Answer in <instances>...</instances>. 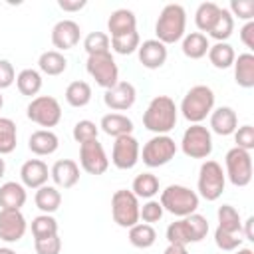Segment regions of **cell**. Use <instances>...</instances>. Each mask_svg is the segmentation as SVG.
<instances>
[{
  "mask_svg": "<svg viewBox=\"0 0 254 254\" xmlns=\"http://www.w3.org/2000/svg\"><path fill=\"white\" fill-rule=\"evenodd\" d=\"M187 28V12L181 4H167L163 6L157 22H155V34L161 44H175L185 38Z\"/></svg>",
  "mask_w": 254,
  "mask_h": 254,
  "instance_id": "2",
  "label": "cell"
},
{
  "mask_svg": "<svg viewBox=\"0 0 254 254\" xmlns=\"http://www.w3.org/2000/svg\"><path fill=\"white\" fill-rule=\"evenodd\" d=\"M240 40H242V44H244L248 50H254V20L246 22V24L240 28Z\"/></svg>",
  "mask_w": 254,
  "mask_h": 254,
  "instance_id": "50",
  "label": "cell"
},
{
  "mask_svg": "<svg viewBox=\"0 0 254 254\" xmlns=\"http://www.w3.org/2000/svg\"><path fill=\"white\" fill-rule=\"evenodd\" d=\"M139 198L127 190V189H119L113 192L111 196V216L113 222L121 228H131L139 222Z\"/></svg>",
  "mask_w": 254,
  "mask_h": 254,
  "instance_id": "5",
  "label": "cell"
},
{
  "mask_svg": "<svg viewBox=\"0 0 254 254\" xmlns=\"http://www.w3.org/2000/svg\"><path fill=\"white\" fill-rule=\"evenodd\" d=\"M131 192L137 198H147L149 200L159 192V179L153 173H141V175H137L133 179Z\"/></svg>",
  "mask_w": 254,
  "mask_h": 254,
  "instance_id": "32",
  "label": "cell"
},
{
  "mask_svg": "<svg viewBox=\"0 0 254 254\" xmlns=\"http://www.w3.org/2000/svg\"><path fill=\"white\" fill-rule=\"evenodd\" d=\"M26 187L16 181L0 185V210H20L26 204Z\"/></svg>",
  "mask_w": 254,
  "mask_h": 254,
  "instance_id": "21",
  "label": "cell"
},
{
  "mask_svg": "<svg viewBox=\"0 0 254 254\" xmlns=\"http://www.w3.org/2000/svg\"><path fill=\"white\" fill-rule=\"evenodd\" d=\"M137 56H139V62L143 64V67L159 69L167 62L169 54H167V46L161 44L159 40H145L143 44H139Z\"/></svg>",
  "mask_w": 254,
  "mask_h": 254,
  "instance_id": "17",
  "label": "cell"
},
{
  "mask_svg": "<svg viewBox=\"0 0 254 254\" xmlns=\"http://www.w3.org/2000/svg\"><path fill=\"white\" fill-rule=\"evenodd\" d=\"M226 177L234 187H246L252 181V157L248 151L232 147L224 157Z\"/></svg>",
  "mask_w": 254,
  "mask_h": 254,
  "instance_id": "11",
  "label": "cell"
},
{
  "mask_svg": "<svg viewBox=\"0 0 254 254\" xmlns=\"http://www.w3.org/2000/svg\"><path fill=\"white\" fill-rule=\"evenodd\" d=\"M34 202H36V206H38L44 214H52V212H56V210L60 208V204H62V192L58 190V187L44 185V187L36 189Z\"/></svg>",
  "mask_w": 254,
  "mask_h": 254,
  "instance_id": "26",
  "label": "cell"
},
{
  "mask_svg": "<svg viewBox=\"0 0 254 254\" xmlns=\"http://www.w3.org/2000/svg\"><path fill=\"white\" fill-rule=\"evenodd\" d=\"M252 224H254V216L246 218V222H244V226H242V238H246V240H254V234H252Z\"/></svg>",
  "mask_w": 254,
  "mask_h": 254,
  "instance_id": "52",
  "label": "cell"
},
{
  "mask_svg": "<svg viewBox=\"0 0 254 254\" xmlns=\"http://www.w3.org/2000/svg\"><path fill=\"white\" fill-rule=\"evenodd\" d=\"M2 105H4V95H2V91H0V109H2Z\"/></svg>",
  "mask_w": 254,
  "mask_h": 254,
  "instance_id": "57",
  "label": "cell"
},
{
  "mask_svg": "<svg viewBox=\"0 0 254 254\" xmlns=\"http://www.w3.org/2000/svg\"><path fill=\"white\" fill-rule=\"evenodd\" d=\"M163 254H189V252H187V246H181V244H169V246L165 248Z\"/></svg>",
  "mask_w": 254,
  "mask_h": 254,
  "instance_id": "53",
  "label": "cell"
},
{
  "mask_svg": "<svg viewBox=\"0 0 254 254\" xmlns=\"http://www.w3.org/2000/svg\"><path fill=\"white\" fill-rule=\"evenodd\" d=\"M161 206L163 210L175 214V216H189L196 212L198 208V194L190 190L185 185H169L165 190H161Z\"/></svg>",
  "mask_w": 254,
  "mask_h": 254,
  "instance_id": "4",
  "label": "cell"
},
{
  "mask_svg": "<svg viewBox=\"0 0 254 254\" xmlns=\"http://www.w3.org/2000/svg\"><path fill=\"white\" fill-rule=\"evenodd\" d=\"M16 87L22 95H38V91L42 89V75L38 69H32V67H26L22 69L18 75H16Z\"/></svg>",
  "mask_w": 254,
  "mask_h": 254,
  "instance_id": "31",
  "label": "cell"
},
{
  "mask_svg": "<svg viewBox=\"0 0 254 254\" xmlns=\"http://www.w3.org/2000/svg\"><path fill=\"white\" fill-rule=\"evenodd\" d=\"M185 220H187V224H189L192 242H200L202 238H206V234H208V220H206L202 214L192 212V214L185 216Z\"/></svg>",
  "mask_w": 254,
  "mask_h": 254,
  "instance_id": "43",
  "label": "cell"
},
{
  "mask_svg": "<svg viewBox=\"0 0 254 254\" xmlns=\"http://www.w3.org/2000/svg\"><path fill=\"white\" fill-rule=\"evenodd\" d=\"M79 165L89 175H103L109 169V159L97 139L79 145Z\"/></svg>",
  "mask_w": 254,
  "mask_h": 254,
  "instance_id": "13",
  "label": "cell"
},
{
  "mask_svg": "<svg viewBox=\"0 0 254 254\" xmlns=\"http://www.w3.org/2000/svg\"><path fill=\"white\" fill-rule=\"evenodd\" d=\"M238 127V117H236V111L228 105H222V107H216L210 111V129L212 133L216 135H232Z\"/></svg>",
  "mask_w": 254,
  "mask_h": 254,
  "instance_id": "20",
  "label": "cell"
},
{
  "mask_svg": "<svg viewBox=\"0 0 254 254\" xmlns=\"http://www.w3.org/2000/svg\"><path fill=\"white\" fill-rule=\"evenodd\" d=\"M141 44V38H139V32H129V34H123V36H115V38H109V46L115 54H121V56H129L133 52H137Z\"/></svg>",
  "mask_w": 254,
  "mask_h": 254,
  "instance_id": "38",
  "label": "cell"
},
{
  "mask_svg": "<svg viewBox=\"0 0 254 254\" xmlns=\"http://www.w3.org/2000/svg\"><path fill=\"white\" fill-rule=\"evenodd\" d=\"M4 173H6V163H4V159L0 157V179L4 177Z\"/></svg>",
  "mask_w": 254,
  "mask_h": 254,
  "instance_id": "56",
  "label": "cell"
},
{
  "mask_svg": "<svg viewBox=\"0 0 254 254\" xmlns=\"http://www.w3.org/2000/svg\"><path fill=\"white\" fill-rule=\"evenodd\" d=\"M107 30L111 32V38L115 36H123V34H129V32H135L137 30V18L131 10L127 8H117L111 12L109 20H107Z\"/></svg>",
  "mask_w": 254,
  "mask_h": 254,
  "instance_id": "23",
  "label": "cell"
},
{
  "mask_svg": "<svg viewBox=\"0 0 254 254\" xmlns=\"http://www.w3.org/2000/svg\"><path fill=\"white\" fill-rule=\"evenodd\" d=\"M79 36H81L79 24L75 20H69V18L60 20L52 28V44H54V48H58V52H65V50L75 48L79 42Z\"/></svg>",
  "mask_w": 254,
  "mask_h": 254,
  "instance_id": "16",
  "label": "cell"
},
{
  "mask_svg": "<svg viewBox=\"0 0 254 254\" xmlns=\"http://www.w3.org/2000/svg\"><path fill=\"white\" fill-rule=\"evenodd\" d=\"M177 105L169 95H157L143 113V127L155 135H167L177 125Z\"/></svg>",
  "mask_w": 254,
  "mask_h": 254,
  "instance_id": "1",
  "label": "cell"
},
{
  "mask_svg": "<svg viewBox=\"0 0 254 254\" xmlns=\"http://www.w3.org/2000/svg\"><path fill=\"white\" fill-rule=\"evenodd\" d=\"M26 115L32 123L50 129L62 121V105L52 95H38L28 103Z\"/></svg>",
  "mask_w": 254,
  "mask_h": 254,
  "instance_id": "7",
  "label": "cell"
},
{
  "mask_svg": "<svg viewBox=\"0 0 254 254\" xmlns=\"http://www.w3.org/2000/svg\"><path fill=\"white\" fill-rule=\"evenodd\" d=\"M167 240L169 244H181V246H187L192 242V236H190V230H189V224L185 218L181 220H175L167 226Z\"/></svg>",
  "mask_w": 254,
  "mask_h": 254,
  "instance_id": "40",
  "label": "cell"
},
{
  "mask_svg": "<svg viewBox=\"0 0 254 254\" xmlns=\"http://www.w3.org/2000/svg\"><path fill=\"white\" fill-rule=\"evenodd\" d=\"M50 169L42 159H28L20 167V179L26 189H40L48 183Z\"/></svg>",
  "mask_w": 254,
  "mask_h": 254,
  "instance_id": "18",
  "label": "cell"
},
{
  "mask_svg": "<svg viewBox=\"0 0 254 254\" xmlns=\"http://www.w3.org/2000/svg\"><path fill=\"white\" fill-rule=\"evenodd\" d=\"M141 155V147L139 141L133 135H121L115 139L113 149H111V163L121 169V171H129L137 165Z\"/></svg>",
  "mask_w": 254,
  "mask_h": 254,
  "instance_id": "12",
  "label": "cell"
},
{
  "mask_svg": "<svg viewBox=\"0 0 254 254\" xmlns=\"http://www.w3.org/2000/svg\"><path fill=\"white\" fill-rule=\"evenodd\" d=\"M212 109H214V91L202 83L192 85L181 101V113L190 125L204 121Z\"/></svg>",
  "mask_w": 254,
  "mask_h": 254,
  "instance_id": "3",
  "label": "cell"
},
{
  "mask_svg": "<svg viewBox=\"0 0 254 254\" xmlns=\"http://www.w3.org/2000/svg\"><path fill=\"white\" fill-rule=\"evenodd\" d=\"M0 254H16L12 248H8V246H0Z\"/></svg>",
  "mask_w": 254,
  "mask_h": 254,
  "instance_id": "55",
  "label": "cell"
},
{
  "mask_svg": "<svg viewBox=\"0 0 254 254\" xmlns=\"http://www.w3.org/2000/svg\"><path fill=\"white\" fill-rule=\"evenodd\" d=\"M157 240V232L153 228V224L147 222H137L135 226L129 228V242L135 248H151Z\"/></svg>",
  "mask_w": 254,
  "mask_h": 254,
  "instance_id": "34",
  "label": "cell"
},
{
  "mask_svg": "<svg viewBox=\"0 0 254 254\" xmlns=\"http://www.w3.org/2000/svg\"><path fill=\"white\" fill-rule=\"evenodd\" d=\"M16 81V71L14 65L8 60H0V91L10 87Z\"/></svg>",
  "mask_w": 254,
  "mask_h": 254,
  "instance_id": "49",
  "label": "cell"
},
{
  "mask_svg": "<svg viewBox=\"0 0 254 254\" xmlns=\"http://www.w3.org/2000/svg\"><path fill=\"white\" fill-rule=\"evenodd\" d=\"M16 123L10 117H0V157L16 149Z\"/></svg>",
  "mask_w": 254,
  "mask_h": 254,
  "instance_id": "37",
  "label": "cell"
},
{
  "mask_svg": "<svg viewBox=\"0 0 254 254\" xmlns=\"http://www.w3.org/2000/svg\"><path fill=\"white\" fill-rule=\"evenodd\" d=\"M206 56H208L210 64H212L214 67H218V69L230 67V65L234 64V60H236L234 48H232L228 42H216L214 46L208 48V54H206Z\"/></svg>",
  "mask_w": 254,
  "mask_h": 254,
  "instance_id": "30",
  "label": "cell"
},
{
  "mask_svg": "<svg viewBox=\"0 0 254 254\" xmlns=\"http://www.w3.org/2000/svg\"><path fill=\"white\" fill-rule=\"evenodd\" d=\"M38 67H40V71L46 73V75H60V73L65 71L67 60H65V56H64L62 52H58V50H48V52H44V54L38 58Z\"/></svg>",
  "mask_w": 254,
  "mask_h": 254,
  "instance_id": "28",
  "label": "cell"
},
{
  "mask_svg": "<svg viewBox=\"0 0 254 254\" xmlns=\"http://www.w3.org/2000/svg\"><path fill=\"white\" fill-rule=\"evenodd\" d=\"M97 133H99V127L93 123V121H89V119H81V121H77L75 125H73V139L81 145V143H87V141H93V139H97Z\"/></svg>",
  "mask_w": 254,
  "mask_h": 254,
  "instance_id": "42",
  "label": "cell"
},
{
  "mask_svg": "<svg viewBox=\"0 0 254 254\" xmlns=\"http://www.w3.org/2000/svg\"><path fill=\"white\" fill-rule=\"evenodd\" d=\"M50 177L60 189H71L79 181V165L71 159H60L52 165Z\"/></svg>",
  "mask_w": 254,
  "mask_h": 254,
  "instance_id": "19",
  "label": "cell"
},
{
  "mask_svg": "<svg viewBox=\"0 0 254 254\" xmlns=\"http://www.w3.org/2000/svg\"><path fill=\"white\" fill-rule=\"evenodd\" d=\"M228 12L232 14V18L238 16L240 20L250 22L254 18V2L252 0H232Z\"/></svg>",
  "mask_w": 254,
  "mask_h": 254,
  "instance_id": "47",
  "label": "cell"
},
{
  "mask_svg": "<svg viewBox=\"0 0 254 254\" xmlns=\"http://www.w3.org/2000/svg\"><path fill=\"white\" fill-rule=\"evenodd\" d=\"M242 240H244L242 234L224 232V230H220V228L214 230V242H216V246H218L220 250H224V252H234L236 248H240Z\"/></svg>",
  "mask_w": 254,
  "mask_h": 254,
  "instance_id": "44",
  "label": "cell"
},
{
  "mask_svg": "<svg viewBox=\"0 0 254 254\" xmlns=\"http://www.w3.org/2000/svg\"><path fill=\"white\" fill-rule=\"evenodd\" d=\"M208 48H210L208 38H206L204 34H200V32H190V34H187V36L183 38V46H181L183 54H185L187 58H190V60H200V58H204V56L208 54Z\"/></svg>",
  "mask_w": 254,
  "mask_h": 254,
  "instance_id": "27",
  "label": "cell"
},
{
  "mask_svg": "<svg viewBox=\"0 0 254 254\" xmlns=\"http://www.w3.org/2000/svg\"><path fill=\"white\" fill-rule=\"evenodd\" d=\"M218 14H220V6L214 4V2H202L196 8V12H194V24L200 30V34L202 32H210V28L214 26Z\"/></svg>",
  "mask_w": 254,
  "mask_h": 254,
  "instance_id": "35",
  "label": "cell"
},
{
  "mask_svg": "<svg viewBox=\"0 0 254 254\" xmlns=\"http://www.w3.org/2000/svg\"><path fill=\"white\" fill-rule=\"evenodd\" d=\"M177 155V143L173 137L169 135H155L151 137L145 145H143V151H141V159L147 167L155 169V167H163L167 165L171 159H175Z\"/></svg>",
  "mask_w": 254,
  "mask_h": 254,
  "instance_id": "9",
  "label": "cell"
},
{
  "mask_svg": "<svg viewBox=\"0 0 254 254\" xmlns=\"http://www.w3.org/2000/svg\"><path fill=\"white\" fill-rule=\"evenodd\" d=\"M65 101L71 107H85L91 101V85L87 81H71L65 87Z\"/></svg>",
  "mask_w": 254,
  "mask_h": 254,
  "instance_id": "33",
  "label": "cell"
},
{
  "mask_svg": "<svg viewBox=\"0 0 254 254\" xmlns=\"http://www.w3.org/2000/svg\"><path fill=\"white\" fill-rule=\"evenodd\" d=\"M232 32H234V18L226 8H220V14H218L214 26L210 28L208 36L214 38L216 42H226L232 36Z\"/></svg>",
  "mask_w": 254,
  "mask_h": 254,
  "instance_id": "36",
  "label": "cell"
},
{
  "mask_svg": "<svg viewBox=\"0 0 254 254\" xmlns=\"http://www.w3.org/2000/svg\"><path fill=\"white\" fill-rule=\"evenodd\" d=\"M109 36L105 32H89L83 38V50L87 52V56H95V54H105L109 52Z\"/></svg>",
  "mask_w": 254,
  "mask_h": 254,
  "instance_id": "41",
  "label": "cell"
},
{
  "mask_svg": "<svg viewBox=\"0 0 254 254\" xmlns=\"http://www.w3.org/2000/svg\"><path fill=\"white\" fill-rule=\"evenodd\" d=\"M163 212H165V210H163L161 202L149 198V200L139 208V218H143V222H147V224H153V222H159V220L163 218Z\"/></svg>",
  "mask_w": 254,
  "mask_h": 254,
  "instance_id": "45",
  "label": "cell"
},
{
  "mask_svg": "<svg viewBox=\"0 0 254 254\" xmlns=\"http://www.w3.org/2000/svg\"><path fill=\"white\" fill-rule=\"evenodd\" d=\"M34 248H36V254H60L62 252V238L56 234L50 238L34 240Z\"/></svg>",
  "mask_w": 254,
  "mask_h": 254,
  "instance_id": "48",
  "label": "cell"
},
{
  "mask_svg": "<svg viewBox=\"0 0 254 254\" xmlns=\"http://www.w3.org/2000/svg\"><path fill=\"white\" fill-rule=\"evenodd\" d=\"M216 218H218V226L224 232H232V234H242V220H240V212L232 206V204H222L216 210Z\"/></svg>",
  "mask_w": 254,
  "mask_h": 254,
  "instance_id": "29",
  "label": "cell"
},
{
  "mask_svg": "<svg viewBox=\"0 0 254 254\" xmlns=\"http://www.w3.org/2000/svg\"><path fill=\"white\" fill-rule=\"evenodd\" d=\"M181 149L190 159H206L212 153V135H210V131L200 123H194V125L187 127L185 133H183V139H181Z\"/></svg>",
  "mask_w": 254,
  "mask_h": 254,
  "instance_id": "8",
  "label": "cell"
},
{
  "mask_svg": "<svg viewBox=\"0 0 254 254\" xmlns=\"http://www.w3.org/2000/svg\"><path fill=\"white\" fill-rule=\"evenodd\" d=\"M234 254H254V250L252 248H236Z\"/></svg>",
  "mask_w": 254,
  "mask_h": 254,
  "instance_id": "54",
  "label": "cell"
},
{
  "mask_svg": "<svg viewBox=\"0 0 254 254\" xmlns=\"http://www.w3.org/2000/svg\"><path fill=\"white\" fill-rule=\"evenodd\" d=\"M58 147H60V139H58V135H56L54 131H50V129H38V131H34V133L30 135V139H28V149H30L34 155H38V157L52 155V153L58 151Z\"/></svg>",
  "mask_w": 254,
  "mask_h": 254,
  "instance_id": "22",
  "label": "cell"
},
{
  "mask_svg": "<svg viewBox=\"0 0 254 254\" xmlns=\"http://www.w3.org/2000/svg\"><path fill=\"white\" fill-rule=\"evenodd\" d=\"M234 79L240 87L250 89L254 87V54L252 52H244L238 54V58L234 60Z\"/></svg>",
  "mask_w": 254,
  "mask_h": 254,
  "instance_id": "25",
  "label": "cell"
},
{
  "mask_svg": "<svg viewBox=\"0 0 254 254\" xmlns=\"http://www.w3.org/2000/svg\"><path fill=\"white\" fill-rule=\"evenodd\" d=\"M135 99H137V91H135V85L129 81H117L113 87L105 89V95H103V103L111 111H127L133 107Z\"/></svg>",
  "mask_w": 254,
  "mask_h": 254,
  "instance_id": "14",
  "label": "cell"
},
{
  "mask_svg": "<svg viewBox=\"0 0 254 254\" xmlns=\"http://www.w3.org/2000/svg\"><path fill=\"white\" fill-rule=\"evenodd\" d=\"M99 127L105 135L109 137H121V135H131L133 133V121L123 115V113H107L101 117Z\"/></svg>",
  "mask_w": 254,
  "mask_h": 254,
  "instance_id": "24",
  "label": "cell"
},
{
  "mask_svg": "<svg viewBox=\"0 0 254 254\" xmlns=\"http://www.w3.org/2000/svg\"><path fill=\"white\" fill-rule=\"evenodd\" d=\"M58 234V220L52 214H40L32 220V236L34 240L50 238Z\"/></svg>",
  "mask_w": 254,
  "mask_h": 254,
  "instance_id": "39",
  "label": "cell"
},
{
  "mask_svg": "<svg viewBox=\"0 0 254 254\" xmlns=\"http://www.w3.org/2000/svg\"><path fill=\"white\" fill-rule=\"evenodd\" d=\"M85 0H58V6L64 12H79L81 8H85Z\"/></svg>",
  "mask_w": 254,
  "mask_h": 254,
  "instance_id": "51",
  "label": "cell"
},
{
  "mask_svg": "<svg viewBox=\"0 0 254 254\" xmlns=\"http://www.w3.org/2000/svg\"><path fill=\"white\" fill-rule=\"evenodd\" d=\"M85 69L95 79V83L103 89H109L119 81V69H117V64H115L111 52L87 56Z\"/></svg>",
  "mask_w": 254,
  "mask_h": 254,
  "instance_id": "10",
  "label": "cell"
},
{
  "mask_svg": "<svg viewBox=\"0 0 254 254\" xmlns=\"http://www.w3.org/2000/svg\"><path fill=\"white\" fill-rule=\"evenodd\" d=\"M28 222L20 210H0V240L12 244L22 240Z\"/></svg>",
  "mask_w": 254,
  "mask_h": 254,
  "instance_id": "15",
  "label": "cell"
},
{
  "mask_svg": "<svg viewBox=\"0 0 254 254\" xmlns=\"http://www.w3.org/2000/svg\"><path fill=\"white\" fill-rule=\"evenodd\" d=\"M224 185H226V175L220 167V163L208 159L200 165L198 169V194L204 200H216L222 192H224Z\"/></svg>",
  "mask_w": 254,
  "mask_h": 254,
  "instance_id": "6",
  "label": "cell"
},
{
  "mask_svg": "<svg viewBox=\"0 0 254 254\" xmlns=\"http://www.w3.org/2000/svg\"><path fill=\"white\" fill-rule=\"evenodd\" d=\"M232 135H234V141H236V147L238 149H244L248 153L254 149V127L252 125L236 127V131Z\"/></svg>",
  "mask_w": 254,
  "mask_h": 254,
  "instance_id": "46",
  "label": "cell"
}]
</instances>
